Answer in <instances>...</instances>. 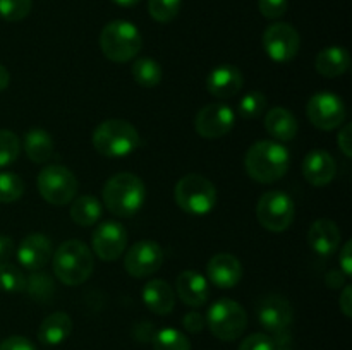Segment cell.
Returning <instances> with one entry per match:
<instances>
[{
  "label": "cell",
  "mask_w": 352,
  "mask_h": 350,
  "mask_svg": "<svg viewBox=\"0 0 352 350\" xmlns=\"http://www.w3.org/2000/svg\"><path fill=\"white\" fill-rule=\"evenodd\" d=\"M100 48L109 60L124 64L136 57L143 48L140 30L129 21H112L100 33Z\"/></svg>",
  "instance_id": "cell-5"
},
{
  "label": "cell",
  "mask_w": 352,
  "mask_h": 350,
  "mask_svg": "<svg viewBox=\"0 0 352 350\" xmlns=\"http://www.w3.org/2000/svg\"><path fill=\"white\" fill-rule=\"evenodd\" d=\"M164 264V250L155 240L133 244L124 257V268L134 278H146L157 273Z\"/></svg>",
  "instance_id": "cell-13"
},
{
  "label": "cell",
  "mask_w": 352,
  "mask_h": 350,
  "mask_svg": "<svg viewBox=\"0 0 352 350\" xmlns=\"http://www.w3.org/2000/svg\"><path fill=\"white\" fill-rule=\"evenodd\" d=\"M36 185L45 201L54 206H64L76 198L79 182L64 165H48L38 174Z\"/></svg>",
  "instance_id": "cell-8"
},
{
  "label": "cell",
  "mask_w": 352,
  "mask_h": 350,
  "mask_svg": "<svg viewBox=\"0 0 352 350\" xmlns=\"http://www.w3.org/2000/svg\"><path fill=\"white\" fill-rule=\"evenodd\" d=\"M351 57L349 51L344 47H329L323 48L318 55H316L315 67L318 74L323 78H339L344 72L349 69Z\"/></svg>",
  "instance_id": "cell-25"
},
{
  "label": "cell",
  "mask_w": 352,
  "mask_h": 350,
  "mask_svg": "<svg viewBox=\"0 0 352 350\" xmlns=\"http://www.w3.org/2000/svg\"><path fill=\"white\" fill-rule=\"evenodd\" d=\"M258 9L267 19H278L287 12V0H258Z\"/></svg>",
  "instance_id": "cell-38"
},
{
  "label": "cell",
  "mask_w": 352,
  "mask_h": 350,
  "mask_svg": "<svg viewBox=\"0 0 352 350\" xmlns=\"http://www.w3.org/2000/svg\"><path fill=\"white\" fill-rule=\"evenodd\" d=\"M291 154L287 148L275 141H258L251 144L244 158L248 175L260 184H274L289 170Z\"/></svg>",
  "instance_id": "cell-2"
},
{
  "label": "cell",
  "mask_w": 352,
  "mask_h": 350,
  "mask_svg": "<svg viewBox=\"0 0 352 350\" xmlns=\"http://www.w3.org/2000/svg\"><path fill=\"white\" fill-rule=\"evenodd\" d=\"M236 113L223 103H210L203 106L195 120L196 132L205 139H219L234 129Z\"/></svg>",
  "instance_id": "cell-14"
},
{
  "label": "cell",
  "mask_w": 352,
  "mask_h": 350,
  "mask_svg": "<svg viewBox=\"0 0 352 350\" xmlns=\"http://www.w3.org/2000/svg\"><path fill=\"white\" fill-rule=\"evenodd\" d=\"M339 263H340V271H342L346 277L352 275V240H347L342 246L339 253Z\"/></svg>",
  "instance_id": "cell-42"
},
{
  "label": "cell",
  "mask_w": 352,
  "mask_h": 350,
  "mask_svg": "<svg viewBox=\"0 0 352 350\" xmlns=\"http://www.w3.org/2000/svg\"><path fill=\"white\" fill-rule=\"evenodd\" d=\"M346 105L342 98L330 91H320L309 98L306 106L308 120L322 130H333L346 120Z\"/></svg>",
  "instance_id": "cell-10"
},
{
  "label": "cell",
  "mask_w": 352,
  "mask_h": 350,
  "mask_svg": "<svg viewBox=\"0 0 352 350\" xmlns=\"http://www.w3.org/2000/svg\"><path fill=\"white\" fill-rule=\"evenodd\" d=\"M182 0H148V12L157 23L167 24L177 17Z\"/></svg>",
  "instance_id": "cell-34"
},
{
  "label": "cell",
  "mask_w": 352,
  "mask_h": 350,
  "mask_svg": "<svg viewBox=\"0 0 352 350\" xmlns=\"http://www.w3.org/2000/svg\"><path fill=\"white\" fill-rule=\"evenodd\" d=\"M23 148L26 156L33 163H45L54 154V139L45 129L34 127L24 134Z\"/></svg>",
  "instance_id": "cell-26"
},
{
  "label": "cell",
  "mask_w": 352,
  "mask_h": 350,
  "mask_svg": "<svg viewBox=\"0 0 352 350\" xmlns=\"http://www.w3.org/2000/svg\"><path fill=\"white\" fill-rule=\"evenodd\" d=\"M182 325H184V328L188 329L189 333H199L203 331V328H205L206 319L203 318L199 312L192 311V312H188V314L182 318Z\"/></svg>",
  "instance_id": "cell-41"
},
{
  "label": "cell",
  "mask_w": 352,
  "mask_h": 350,
  "mask_svg": "<svg viewBox=\"0 0 352 350\" xmlns=\"http://www.w3.org/2000/svg\"><path fill=\"white\" fill-rule=\"evenodd\" d=\"M237 350H275V343L267 333H253L241 342Z\"/></svg>",
  "instance_id": "cell-37"
},
{
  "label": "cell",
  "mask_w": 352,
  "mask_h": 350,
  "mask_svg": "<svg viewBox=\"0 0 352 350\" xmlns=\"http://www.w3.org/2000/svg\"><path fill=\"white\" fill-rule=\"evenodd\" d=\"M72 333V319L67 312H54V314L47 316L43 323L38 329V340L40 343L48 347L60 345L62 342L69 338Z\"/></svg>",
  "instance_id": "cell-24"
},
{
  "label": "cell",
  "mask_w": 352,
  "mask_h": 350,
  "mask_svg": "<svg viewBox=\"0 0 352 350\" xmlns=\"http://www.w3.org/2000/svg\"><path fill=\"white\" fill-rule=\"evenodd\" d=\"M210 281L219 288H234L243 278V264L234 254H215L206 264Z\"/></svg>",
  "instance_id": "cell-18"
},
{
  "label": "cell",
  "mask_w": 352,
  "mask_h": 350,
  "mask_svg": "<svg viewBox=\"0 0 352 350\" xmlns=\"http://www.w3.org/2000/svg\"><path fill=\"white\" fill-rule=\"evenodd\" d=\"M206 326L219 340L232 342L246 331L248 314L239 302L222 297L210 305L206 312Z\"/></svg>",
  "instance_id": "cell-7"
},
{
  "label": "cell",
  "mask_w": 352,
  "mask_h": 350,
  "mask_svg": "<svg viewBox=\"0 0 352 350\" xmlns=\"http://www.w3.org/2000/svg\"><path fill=\"white\" fill-rule=\"evenodd\" d=\"M179 208L192 216L208 215L217 205V189L212 182L199 174H188L179 178L174 189Z\"/></svg>",
  "instance_id": "cell-6"
},
{
  "label": "cell",
  "mask_w": 352,
  "mask_h": 350,
  "mask_svg": "<svg viewBox=\"0 0 352 350\" xmlns=\"http://www.w3.org/2000/svg\"><path fill=\"white\" fill-rule=\"evenodd\" d=\"M26 290L34 301H47L54 295L55 285L48 275L40 271H31L30 277H26Z\"/></svg>",
  "instance_id": "cell-31"
},
{
  "label": "cell",
  "mask_w": 352,
  "mask_h": 350,
  "mask_svg": "<svg viewBox=\"0 0 352 350\" xmlns=\"http://www.w3.org/2000/svg\"><path fill=\"white\" fill-rule=\"evenodd\" d=\"M103 205L119 218H133L146 199V187L138 175L120 172L105 182L102 191Z\"/></svg>",
  "instance_id": "cell-1"
},
{
  "label": "cell",
  "mask_w": 352,
  "mask_h": 350,
  "mask_svg": "<svg viewBox=\"0 0 352 350\" xmlns=\"http://www.w3.org/2000/svg\"><path fill=\"white\" fill-rule=\"evenodd\" d=\"M265 129L274 139L287 143L294 139L299 126L292 112H289L284 106H274L265 115Z\"/></svg>",
  "instance_id": "cell-23"
},
{
  "label": "cell",
  "mask_w": 352,
  "mask_h": 350,
  "mask_svg": "<svg viewBox=\"0 0 352 350\" xmlns=\"http://www.w3.org/2000/svg\"><path fill=\"white\" fill-rule=\"evenodd\" d=\"M256 316L267 331L278 335L289 331V326L294 319V309L284 295L267 294L256 302Z\"/></svg>",
  "instance_id": "cell-12"
},
{
  "label": "cell",
  "mask_w": 352,
  "mask_h": 350,
  "mask_svg": "<svg viewBox=\"0 0 352 350\" xmlns=\"http://www.w3.org/2000/svg\"><path fill=\"white\" fill-rule=\"evenodd\" d=\"M21 153V141L12 130L0 129V168L9 167Z\"/></svg>",
  "instance_id": "cell-33"
},
{
  "label": "cell",
  "mask_w": 352,
  "mask_h": 350,
  "mask_svg": "<svg viewBox=\"0 0 352 350\" xmlns=\"http://www.w3.org/2000/svg\"><path fill=\"white\" fill-rule=\"evenodd\" d=\"M14 253V240L7 235H0V263H7Z\"/></svg>",
  "instance_id": "cell-45"
},
{
  "label": "cell",
  "mask_w": 352,
  "mask_h": 350,
  "mask_svg": "<svg viewBox=\"0 0 352 350\" xmlns=\"http://www.w3.org/2000/svg\"><path fill=\"white\" fill-rule=\"evenodd\" d=\"M33 0H0V17L7 23H17L30 16Z\"/></svg>",
  "instance_id": "cell-36"
},
{
  "label": "cell",
  "mask_w": 352,
  "mask_h": 350,
  "mask_svg": "<svg viewBox=\"0 0 352 350\" xmlns=\"http://www.w3.org/2000/svg\"><path fill=\"white\" fill-rule=\"evenodd\" d=\"M175 288H177L179 299L191 307H199V305L206 304L210 297L208 280L196 270H186L179 273Z\"/></svg>",
  "instance_id": "cell-20"
},
{
  "label": "cell",
  "mask_w": 352,
  "mask_h": 350,
  "mask_svg": "<svg viewBox=\"0 0 352 350\" xmlns=\"http://www.w3.org/2000/svg\"><path fill=\"white\" fill-rule=\"evenodd\" d=\"M91 247L102 261H116L127 247V230L119 222H103L93 230Z\"/></svg>",
  "instance_id": "cell-15"
},
{
  "label": "cell",
  "mask_w": 352,
  "mask_h": 350,
  "mask_svg": "<svg viewBox=\"0 0 352 350\" xmlns=\"http://www.w3.org/2000/svg\"><path fill=\"white\" fill-rule=\"evenodd\" d=\"M301 38L298 30L287 23H274L265 30L263 48L274 62H289L298 55Z\"/></svg>",
  "instance_id": "cell-11"
},
{
  "label": "cell",
  "mask_w": 352,
  "mask_h": 350,
  "mask_svg": "<svg viewBox=\"0 0 352 350\" xmlns=\"http://www.w3.org/2000/svg\"><path fill=\"white\" fill-rule=\"evenodd\" d=\"M0 290L17 294L26 290V275L12 263H0Z\"/></svg>",
  "instance_id": "cell-30"
},
{
  "label": "cell",
  "mask_w": 352,
  "mask_h": 350,
  "mask_svg": "<svg viewBox=\"0 0 352 350\" xmlns=\"http://www.w3.org/2000/svg\"><path fill=\"white\" fill-rule=\"evenodd\" d=\"M131 74H133L134 81L143 88H155L157 84H160L164 72H162V65L157 60L143 57L134 62L133 67H131Z\"/></svg>",
  "instance_id": "cell-28"
},
{
  "label": "cell",
  "mask_w": 352,
  "mask_h": 350,
  "mask_svg": "<svg viewBox=\"0 0 352 350\" xmlns=\"http://www.w3.org/2000/svg\"><path fill=\"white\" fill-rule=\"evenodd\" d=\"M102 202L93 196H79L72 199L71 218L79 226H91L102 218Z\"/></svg>",
  "instance_id": "cell-27"
},
{
  "label": "cell",
  "mask_w": 352,
  "mask_h": 350,
  "mask_svg": "<svg viewBox=\"0 0 352 350\" xmlns=\"http://www.w3.org/2000/svg\"><path fill=\"white\" fill-rule=\"evenodd\" d=\"M294 201L287 192L268 191L256 202V218L268 232H285L294 222Z\"/></svg>",
  "instance_id": "cell-9"
},
{
  "label": "cell",
  "mask_w": 352,
  "mask_h": 350,
  "mask_svg": "<svg viewBox=\"0 0 352 350\" xmlns=\"http://www.w3.org/2000/svg\"><path fill=\"white\" fill-rule=\"evenodd\" d=\"M112 2H116L117 5H120V7H134V5H138L141 0H112Z\"/></svg>",
  "instance_id": "cell-48"
},
{
  "label": "cell",
  "mask_w": 352,
  "mask_h": 350,
  "mask_svg": "<svg viewBox=\"0 0 352 350\" xmlns=\"http://www.w3.org/2000/svg\"><path fill=\"white\" fill-rule=\"evenodd\" d=\"M17 261L28 271H40L52 257V242L43 233H30L17 247Z\"/></svg>",
  "instance_id": "cell-16"
},
{
  "label": "cell",
  "mask_w": 352,
  "mask_h": 350,
  "mask_svg": "<svg viewBox=\"0 0 352 350\" xmlns=\"http://www.w3.org/2000/svg\"><path fill=\"white\" fill-rule=\"evenodd\" d=\"M23 194V178L14 172H0V202H14Z\"/></svg>",
  "instance_id": "cell-32"
},
{
  "label": "cell",
  "mask_w": 352,
  "mask_h": 350,
  "mask_svg": "<svg viewBox=\"0 0 352 350\" xmlns=\"http://www.w3.org/2000/svg\"><path fill=\"white\" fill-rule=\"evenodd\" d=\"M136 329H141V333H134V336H136L140 342H151V340H153L155 329L151 323H140V325L136 326Z\"/></svg>",
  "instance_id": "cell-46"
},
{
  "label": "cell",
  "mask_w": 352,
  "mask_h": 350,
  "mask_svg": "<svg viewBox=\"0 0 352 350\" xmlns=\"http://www.w3.org/2000/svg\"><path fill=\"white\" fill-rule=\"evenodd\" d=\"M9 82H10L9 71H7V69L0 64V93H2L7 86H9Z\"/></svg>",
  "instance_id": "cell-47"
},
{
  "label": "cell",
  "mask_w": 352,
  "mask_h": 350,
  "mask_svg": "<svg viewBox=\"0 0 352 350\" xmlns=\"http://www.w3.org/2000/svg\"><path fill=\"white\" fill-rule=\"evenodd\" d=\"M52 266L58 280L69 287L82 285L93 273L95 261L91 249L78 239L65 240L52 254Z\"/></svg>",
  "instance_id": "cell-3"
},
{
  "label": "cell",
  "mask_w": 352,
  "mask_h": 350,
  "mask_svg": "<svg viewBox=\"0 0 352 350\" xmlns=\"http://www.w3.org/2000/svg\"><path fill=\"white\" fill-rule=\"evenodd\" d=\"M153 350H191V342L182 331L174 328H164L155 331Z\"/></svg>",
  "instance_id": "cell-29"
},
{
  "label": "cell",
  "mask_w": 352,
  "mask_h": 350,
  "mask_svg": "<svg viewBox=\"0 0 352 350\" xmlns=\"http://www.w3.org/2000/svg\"><path fill=\"white\" fill-rule=\"evenodd\" d=\"M0 350H36V347H34L33 342H31L30 338H26V336L14 335L0 343Z\"/></svg>",
  "instance_id": "cell-39"
},
{
  "label": "cell",
  "mask_w": 352,
  "mask_h": 350,
  "mask_svg": "<svg viewBox=\"0 0 352 350\" xmlns=\"http://www.w3.org/2000/svg\"><path fill=\"white\" fill-rule=\"evenodd\" d=\"M337 174V163L325 150H313L302 160V175L313 187H325Z\"/></svg>",
  "instance_id": "cell-17"
},
{
  "label": "cell",
  "mask_w": 352,
  "mask_h": 350,
  "mask_svg": "<svg viewBox=\"0 0 352 350\" xmlns=\"http://www.w3.org/2000/svg\"><path fill=\"white\" fill-rule=\"evenodd\" d=\"M91 143L103 156L120 158L136 151L140 146V134L127 120L109 119L93 130Z\"/></svg>",
  "instance_id": "cell-4"
},
{
  "label": "cell",
  "mask_w": 352,
  "mask_h": 350,
  "mask_svg": "<svg viewBox=\"0 0 352 350\" xmlns=\"http://www.w3.org/2000/svg\"><path fill=\"white\" fill-rule=\"evenodd\" d=\"M337 144H339L340 151L346 154V158L352 156V126L346 124L342 129L337 134Z\"/></svg>",
  "instance_id": "cell-40"
},
{
  "label": "cell",
  "mask_w": 352,
  "mask_h": 350,
  "mask_svg": "<svg viewBox=\"0 0 352 350\" xmlns=\"http://www.w3.org/2000/svg\"><path fill=\"white\" fill-rule=\"evenodd\" d=\"M339 307L346 318H352V288L351 285H344L342 294L339 299Z\"/></svg>",
  "instance_id": "cell-43"
},
{
  "label": "cell",
  "mask_w": 352,
  "mask_h": 350,
  "mask_svg": "<svg viewBox=\"0 0 352 350\" xmlns=\"http://www.w3.org/2000/svg\"><path fill=\"white\" fill-rule=\"evenodd\" d=\"M325 281L330 288L337 290V288H342L344 285H346V275L340 270H337V268H333V270H330L329 273H327Z\"/></svg>",
  "instance_id": "cell-44"
},
{
  "label": "cell",
  "mask_w": 352,
  "mask_h": 350,
  "mask_svg": "<svg viewBox=\"0 0 352 350\" xmlns=\"http://www.w3.org/2000/svg\"><path fill=\"white\" fill-rule=\"evenodd\" d=\"M265 108H267V98L263 93L251 91L241 98L237 112L244 120H254L263 115Z\"/></svg>",
  "instance_id": "cell-35"
},
{
  "label": "cell",
  "mask_w": 352,
  "mask_h": 350,
  "mask_svg": "<svg viewBox=\"0 0 352 350\" xmlns=\"http://www.w3.org/2000/svg\"><path fill=\"white\" fill-rule=\"evenodd\" d=\"M340 230L332 220L320 218L311 223L308 230V246L318 256H330L340 246Z\"/></svg>",
  "instance_id": "cell-21"
},
{
  "label": "cell",
  "mask_w": 352,
  "mask_h": 350,
  "mask_svg": "<svg viewBox=\"0 0 352 350\" xmlns=\"http://www.w3.org/2000/svg\"><path fill=\"white\" fill-rule=\"evenodd\" d=\"M144 305L150 309L151 312L160 316H167L174 311L175 307V297H174V288L167 283L165 280H150L143 287L141 292Z\"/></svg>",
  "instance_id": "cell-22"
},
{
  "label": "cell",
  "mask_w": 352,
  "mask_h": 350,
  "mask_svg": "<svg viewBox=\"0 0 352 350\" xmlns=\"http://www.w3.org/2000/svg\"><path fill=\"white\" fill-rule=\"evenodd\" d=\"M243 72L232 64H222L213 69L206 79V88L212 96L219 100H227L236 96L243 89Z\"/></svg>",
  "instance_id": "cell-19"
}]
</instances>
